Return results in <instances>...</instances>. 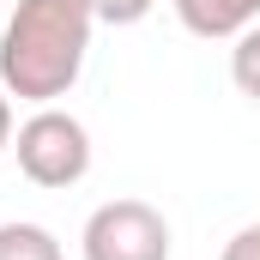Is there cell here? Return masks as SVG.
Masks as SVG:
<instances>
[{"label": "cell", "mask_w": 260, "mask_h": 260, "mask_svg": "<svg viewBox=\"0 0 260 260\" xmlns=\"http://www.w3.org/2000/svg\"><path fill=\"white\" fill-rule=\"evenodd\" d=\"M97 6L91 0H18L0 30V85L6 97L43 109L61 103L91 61Z\"/></svg>", "instance_id": "obj_1"}, {"label": "cell", "mask_w": 260, "mask_h": 260, "mask_svg": "<svg viewBox=\"0 0 260 260\" xmlns=\"http://www.w3.org/2000/svg\"><path fill=\"white\" fill-rule=\"evenodd\" d=\"M12 157H18V176L30 188H49V194H67L91 176V127L61 109V103H43L30 109L18 133H12Z\"/></svg>", "instance_id": "obj_2"}, {"label": "cell", "mask_w": 260, "mask_h": 260, "mask_svg": "<svg viewBox=\"0 0 260 260\" xmlns=\"http://www.w3.org/2000/svg\"><path fill=\"white\" fill-rule=\"evenodd\" d=\"M176 236H170V218L151 206V200H103L85 230H79V254L85 260H170Z\"/></svg>", "instance_id": "obj_3"}, {"label": "cell", "mask_w": 260, "mask_h": 260, "mask_svg": "<svg viewBox=\"0 0 260 260\" xmlns=\"http://www.w3.org/2000/svg\"><path fill=\"white\" fill-rule=\"evenodd\" d=\"M170 6L200 43H236L248 24H260V0H170Z\"/></svg>", "instance_id": "obj_4"}, {"label": "cell", "mask_w": 260, "mask_h": 260, "mask_svg": "<svg viewBox=\"0 0 260 260\" xmlns=\"http://www.w3.org/2000/svg\"><path fill=\"white\" fill-rule=\"evenodd\" d=\"M0 260H67L61 236L49 224H30V218H6L0 224Z\"/></svg>", "instance_id": "obj_5"}, {"label": "cell", "mask_w": 260, "mask_h": 260, "mask_svg": "<svg viewBox=\"0 0 260 260\" xmlns=\"http://www.w3.org/2000/svg\"><path fill=\"white\" fill-rule=\"evenodd\" d=\"M230 85H236L248 103H260V24H248V30L236 37V49H230Z\"/></svg>", "instance_id": "obj_6"}, {"label": "cell", "mask_w": 260, "mask_h": 260, "mask_svg": "<svg viewBox=\"0 0 260 260\" xmlns=\"http://www.w3.org/2000/svg\"><path fill=\"white\" fill-rule=\"evenodd\" d=\"M91 6H97V24H115V30H121V24L151 18V6H157V0H91Z\"/></svg>", "instance_id": "obj_7"}, {"label": "cell", "mask_w": 260, "mask_h": 260, "mask_svg": "<svg viewBox=\"0 0 260 260\" xmlns=\"http://www.w3.org/2000/svg\"><path fill=\"white\" fill-rule=\"evenodd\" d=\"M218 260H260V224H242V230L218 248Z\"/></svg>", "instance_id": "obj_8"}, {"label": "cell", "mask_w": 260, "mask_h": 260, "mask_svg": "<svg viewBox=\"0 0 260 260\" xmlns=\"http://www.w3.org/2000/svg\"><path fill=\"white\" fill-rule=\"evenodd\" d=\"M12 133H18V121H12V97H6V85H0V151H12Z\"/></svg>", "instance_id": "obj_9"}]
</instances>
